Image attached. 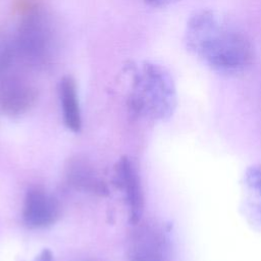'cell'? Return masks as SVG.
<instances>
[{
  "instance_id": "obj_8",
  "label": "cell",
  "mask_w": 261,
  "mask_h": 261,
  "mask_svg": "<svg viewBox=\"0 0 261 261\" xmlns=\"http://www.w3.org/2000/svg\"><path fill=\"white\" fill-rule=\"evenodd\" d=\"M240 207L246 220L261 230V163L252 164L243 174Z\"/></svg>"
},
{
  "instance_id": "obj_4",
  "label": "cell",
  "mask_w": 261,
  "mask_h": 261,
  "mask_svg": "<svg viewBox=\"0 0 261 261\" xmlns=\"http://www.w3.org/2000/svg\"><path fill=\"white\" fill-rule=\"evenodd\" d=\"M24 69L29 68L19 62L0 74V107L7 114H21L37 100V89Z\"/></svg>"
},
{
  "instance_id": "obj_7",
  "label": "cell",
  "mask_w": 261,
  "mask_h": 261,
  "mask_svg": "<svg viewBox=\"0 0 261 261\" xmlns=\"http://www.w3.org/2000/svg\"><path fill=\"white\" fill-rule=\"evenodd\" d=\"M114 185L124 193L129 211V221L138 224L141 220L144 209V196L140 175L133 161L123 156L114 167Z\"/></svg>"
},
{
  "instance_id": "obj_13",
  "label": "cell",
  "mask_w": 261,
  "mask_h": 261,
  "mask_svg": "<svg viewBox=\"0 0 261 261\" xmlns=\"http://www.w3.org/2000/svg\"><path fill=\"white\" fill-rule=\"evenodd\" d=\"M175 0H145V2L153 7H162V6H166L172 2H174Z\"/></svg>"
},
{
  "instance_id": "obj_6",
  "label": "cell",
  "mask_w": 261,
  "mask_h": 261,
  "mask_svg": "<svg viewBox=\"0 0 261 261\" xmlns=\"http://www.w3.org/2000/svg\"><path fill=\"white\" fill-rule=\"evenodd\" d=\"M60 214L58 201L44 188L35 186L27 191L22 218L32 228H43L55 223Z\"/></svg>"
},
{
  "instance_id": "obj_2",
  "label": "cell",
  "mask_w": 261,
  "mask_h": 261,
  "mask_svg": "<svg viewBox=\"0 0 261 261\" xmlns=\"http://www.w3.org/2000/svg\"><path fill=\"white\" fill-rule=\"evenodd\" d=\"M132 75L129 110L151 120L168 119L176 106V92L170 73L160 64L143 61L125 66Z\"/></svg>"
},
{
  "instance_id": "obj_3",
  "label": "cell",
  "mask_w": 261,
  "mask_h": 261,
  "mask_svg": "<svg viewBox=\"0 0 261 261\" xmlns=\"http://www.w3.org/2000/svg\"><path fill=\"white\" fill-rule=\"evenodd\" d=\"M20 61L30 69L50 67L57 54L58 40L49 15L39 9L28 11L13 37Z\"/></svg>"
},
{
  "instance_id": "obj_11",
  "label": "cell",
  "mask_w": 261,
  "mask_h": 261,
  "mask_svg": "<svg viewBox=\"0 0 261 261\" xmlns=\"http://www.w3.org/2000/svg\"><path fill=\"white\" fill-rule=\"evenodd\" d=\"M19 62L13 38L0 35V74Z\"/></svg>"
},
{
  "instance_id": "obj_10",
  "label": "cell",
  "mask_w": 261,
  "mask_h": 261,
  "mask_svg": "<svg viewBox=\"0 0 261 261\" xmlns=\"http://www.w3.org/2000/svg\"><path fill=\"white\" fill-rule=\"evenodd\" d=\"M58 96L65 126L73 133H79L82 128V115L76 83L72 76L64 75L60 79Z\"/></svg>"
},
{
  "instance_id": "obj_1",
  "label": "cell",
  "mask_w": 261,
  "mask_h": 261,
  "mask_svg": "<svg viewBox=\"0 0 261 261\" xmlns=\"http://www.w3.org/2000/svg\"><path fill=\"white\" fill-rule=\"evenodd\" d=\"M185 42L191 52L224 74L245 71L254 58L250 40L243 33L222 23L209 10L199 11L190 18Z\"/></svg>"
},
{
  "instance_id": "obj_5",
  "label": "cell",
  "mask_w": 261,
  "mask_h": 261,
  "mask_svg": "<svg viewBox=\"0 0 261 261\" xmlns=\"http://www.w3.org/2000/svg\"><path fill=\"white\" fill-rule=\"evenodd\" d=\"M170 243L168 230L147 224L134 234L130 246V261H169Z\"/></svg>"
},
{
  "instance_id": "obj_12",
  "label": "cell",
  "mask_w": 261,
  "mask_h": 261,
  "mask_svg": "<svg viewBox=\"0 0 261 261\" xmlns=\"http://www.w3.org/2000/svg\"><path fill=\"white\" fill-rule=\"evenodd\" d=\"M35 261H53L52 252L49 249H44L35 259Z\"/></svg>"
},
{
  "instance_id": "obj_9",
  "label": "cell",
  "mask_w": 261,
  "mask_h": 261,
  "mask_svg": "<svg viewBox=\"0 0 261 261\" xmlns=\"http://www.w3.org/2000/svg\"><path fill=\"white\" fill-rule=\"evenodd\" d=\"M65 174L68 182L76 189L102 197L109 193L106 182L99 177L93 166L84 158L74 157L69 159Z\"/></svg>"
}]
</instances>
